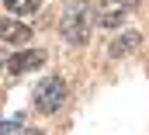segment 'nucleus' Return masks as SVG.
<instances>
[{
	"label": "nucleus",
	"mask_w": 149,
	"mask_h": 135,
	"mask_svg": "<svg viewBox=\"0 0 149 135\" xmlns=\"http://www.w3.org/2000/svg\"><path fill=\"white\" fill-rule=\"evenodd\" d=\"M59 31H63V38H66L70 45H83V42H87V35H90V7H87L83 0L66 7V14H63V21H59Z\"/></svg>",
	"instance_id": "f257e3e1"
},
{
	"label": "nucleus",
	"mask_w": 149,
	"mask_h": 135,
	"mask_svg": "<svg viewBox=\"0 0 149 135\" xmlns=\"http://www.w3.org/2000/svg\"><path fill=\"white\" fill-rule=\"evenodd\" d=\"M66 104V80L63 76H49L35 87V107L42 114H52Z\"/></svg>",
	"instance_id": "f03ea898"
},
{
	"label": "nucleus",
	"mask_w": 149,
	"mask_h": 135,
	"mask_svg": "<svg viewBox=\"0 0 149 135\" xmlns=\"http://www.w3.org/2000/svg\"><path fill=\"white\" fill-rule=\"evenodd\" d=\"M135 3H139V0H104L101 10H97V24H101L104 31H108V28H118Z\"/></svg>",
	"instance_id": "7ed1b4c3"
},
{
	"label": "nucleus",
	"mask_w": 149,
	"mask_h": 135,
	"mask_svg": "<svg viewBox=\"0 0 149 135\" xmlns=\"http://www.w3.org/2000/svg\"><path fill=\"white\" fill-rule=\"evenodd\" d=\"M45 63V52L42 49H28V52H17L10 63H7V69L10 73H28V69H38Z\"/></svg>",
	"instance_id": "20e7f679"
},
{
	"label": "nucleus",
	"mask_w": 149,
	"mask_h": 135,
	"mask_svg": "<svg viewBox=\"0 0 149 135\" xmlns=\"http://www.w3.org/2000/svg\"><path fill=\"white\" fill-rule=\"evenodd\" d=\"M0 38L3 42H14V45H24L31 38V28L21 24V21H0Z\"/></svg>",
	"instance_id": "39448f33"
},
{
	"label": "nucleus",
	"mask_w": 149,
	"mask_h": 135,
	"mask_svg": "<svg viewBox=\"0 0 149 135\" xmlns=\"http://www.w3.org/2000/svg\"><path fill=\"white\" fill-rule=\"evenodd\" d=\"M139 45H142V35H139V31H125V35H121V38L111 45V49H108V52H111V59H121V56L135 52Z\"/></svg>",
	"instance_id": "423d86ee"
},
{
	"label": "nucleus",
	"mask_w": 149,
	"mask_h": 135,
	"mask_svg": "<svg viewBox=\"0 0 149 135\" xmlns=\"http://www.w3.org/2000/svg\"><path fill=\"white\" fill-rule=\"evenodd\" d=\"M3 7L14 10V14H31V10L38 7V0H3Z\"/></svg>",
	"instance_id": "0eeeda50"
},
{
	"label": "nucleus",
	"mask_w": 149,
	"mask_h": 135,
	"mask_svg": "<svg viewBox=\"0 0 149 135\" xmlns=\"http://www.w3.org/2000/svg\"><path fill=\"white\" fill-rule=\"evenodd\" d=\"M21 125H24V118H10V121H0V135L14 132V128H21Z\"/></svg>",
	"instance_id": "6e6552de"
},
{
	"label": "nucleus",
	"mask_w": 149,
	"mask_h": 135,
	"mask_svg": "<svg viewBox=\"0 0 149 135\" xmlns=\"http://www.w3.org/2000/svg\"><path fill=\"white\" fill-rule=\"evenodd\" d=\"M21 135H45V132H38V128H28V132H21Z\"/></svg>",
	"instance_id": "1a4fd4ad"
},
{
	"label": "nucleus",
	"mask_w": 149,
	"mask_h": 135,
	"mask_svg": "<svg viewBox=\"0 0 149 135\" xmlns=\"http://www.w3.org/2000/svg\"><path fill=\"white\" fill-rule=\"evenodd\" d=\"M0 73H3V63H0Z\"/></svg>",
	"instance_id": "9d476101"
}]
</instances>
